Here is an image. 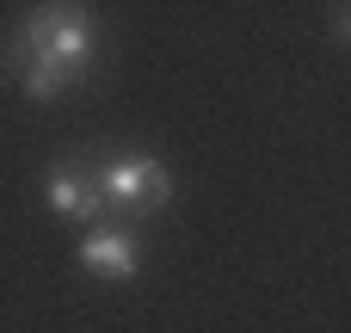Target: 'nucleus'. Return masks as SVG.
Returning <instances> with one entry per match:
<instances>
[{"instance_id": "20e7f679", "label": "nucleus", "mask_w": 351, "mask_h": 333, "mask_svg": "<svg viewBox=\"0 0 351 333\" xmlns=\"http://www.w3.org/2000/svg\"><path fill=\"white\" fill-rule=\"evenodd\" d=\"M43 204H49L56 216H74V222H86V229H93V216L105 210L99 185H93L86 173H74V167H56V173L43 179Z\"/></svg>"}, {"instance_id": "f257e3e1", "label": "nucleus", "mask_w": 351, "mask_h": 333, "mask_svg": "<svg viewBox=\"0 0 351 333\" xmlns=\"http://www.w3.org/2000/svg\"><path fill=\"white\" fill-rule=\"evenodd\" d=\"M93 43H99V31H93V12H86L80 0H43V6L25 12V25H19L6 62H12V68H49V74L74 80V74L86 68Z\"/></svg>"}, {"instance_id": "f03ea898", "label": "nucleus", "mask_w": 351, "mask_h": 333, "mask_svg": "<svg viewBox=\"0 0 351 333\" xmlns=\"http://www.w3.org/2000/svg\"><path fill=\"white\" fill-rule=\"evenodd\" d=\"M93 185H99L105 204H123V210H160V204L173 198V173H167V161H154V154H117V161L99 167Z\"/></svg>"}, {"instance_id": "7ed1b4c3", "label": "nucleus", "mask_w": 351, "mask_h": 333, "mask_svg": "<svg viewBox=\"0 0 351 333\" xmlns=\"http://www.w3.org/2000/svg\"><path fill=\"white\" fill-rule=\"evenodd\" d=\"M80 266H86L93 278H105V284H123V278L142 272V247H136L130 229H117V222H93V229L80 235Z\"/></svg>"}, {"instance_id": "39448f33", "label": "nucleus", "mask_w": 351, "mask_h": 333, "mask_svg": "<svg viewBox=\"0 0 351 333\" xmlns=\"http://www.w3.org/2000/svg\"><path fill=\"white\" fill-rule=\"evenodd\" d=\"M333 31H339V37H346V43H351V6H346V12H339V25H333Z\"/></svg>"}]
</instances>
